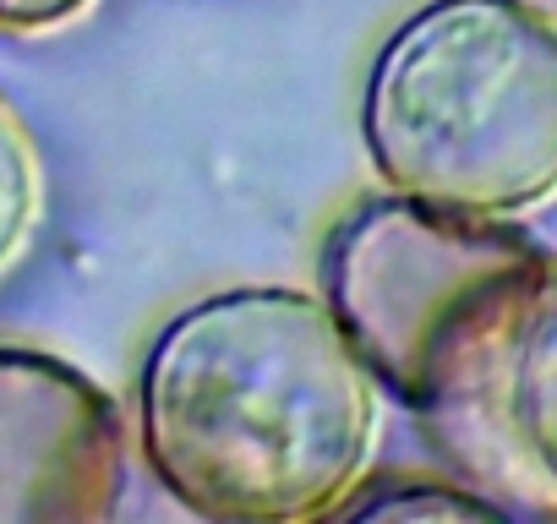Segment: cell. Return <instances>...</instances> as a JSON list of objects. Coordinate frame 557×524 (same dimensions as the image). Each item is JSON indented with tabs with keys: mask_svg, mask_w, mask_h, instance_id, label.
Returning a JSON list of instances; mask_svg holds the SVG:
<instances>
[{
	"mask_svg": "<svg viewBox=\"0 0 557 524\" xmlns=\"http://www.w3.org/2000/svg\"><path fill=\"white\" fill-rule=\"evenodd\" d=\"M497 415L508 442L524 453V464L557 491V285L508 361Z\"/></svg>",
	"mask_w": 557,
	"mask_h": 524,
	"instance_id": "5b68a950",
	"label": "cell"
},
{
	"mask_svg": "<svg viewBox=\"0 0 557 524\" xmlns=\"http://www.w3.org/2000/svg\"><path fill=\"white\" fill-rule=\"evenodd\" d=\"M361 142L388 191L519 219L557 197V28L513 0H426L372 61Z\"/></svg>",
	"mask_w": 557,
	"mask_h": 524,
	"instance_id": "3957f363",
	"label": "cell"
},
{
	"mask_svg": "<svg viewBox=\"0 0 557 524\" xmlns=\"http://www.w3.org/2000/svg\"><path fill=\"white\" fill-rule=\"evenodd\" d=\"M334 524H513L497 502L448 481H388L356 497Z\"/></svg>",
	"mask_w": 557,
	"mask_h": 524,
	"instance_id": "52a82bcc",
	"label": "cell"
},
{
	"mask_svg": "<svg viewBox=\"0 0 557 524\" xmlns=\"http://www.w3.org/2000/svg\"><path fill=\"white\" fill-rule=\"evenodd\" d=\"M45 213V159L23 110L0 93V274L28 251Z\"/></svg>",
	"mask_w": 557,
	"mask_h": 524,
	"instance_id": "8992f818",
	"label": "cell"
},
{
	"mask_svg": "<svg viewBox=\"0 0 557 524\" xmlns=\"http://www.w3.org/2000/svg\"><path fill=\"white\" fill-rule=\"evenodd\" d=\"M519 12H530L535 23H546V28H557V0H513Z\"/></svg>",
	"mask_w": 557,
	"mask_h": 524,
	"instance_id": "9c48e42d",
	"label": "cell"
},
{
	"mask_svg": "<svg viewBox=\"0 0 557 524\" xmlns=\"http://www.w3.org/2000/svg\"><path fill=\"white\" fill-rule=\"evenodd\" d=\"M552 257L508 219L372 197L323 251V301L388 399L448 421L503 399L508 361L552 296Z\"/></svg>",
	"mask_w": 557,
	"mask_h": 524,
	"instance_id": "7a4b0ae2",
	"label": "cell"
},
{
	"mask_svg": "<svg viewBox=\"0 0 557 524\" xmlns=\"http://www.w3.org/2000/svg\"><path fill=\"white\" fill-rule=\"evenodd\" d=\"M94 0H0V39H45L88 17Z\"/></svg>",
	"mask_w": 557,
	"mask_h": 524,
	"instance_id": "ba28073f",
	"label": "cell"
},
{
	"mask_svg": "<svg viewBox=\"0 0 557 524\" xmlns=\"http://www.w3.org/2000/svg\"><path fill=\"white\" fill-rule=\"evenodd\" d=\"M377 394L329 301L240 285L153 334L137 448L197 524H318L372 464Z\"/></svg>",
	"mask_w": 557,
	"mask_h": 524,
	"instance_id": "6da1fadb",
	"label": "cell"
},
{
	"mask_svg": "<svg viewBox=\"0 0 557 524\" xmlns=\"http://www.w3.org/2000/svg\"><path fill=\"white\" fill-rule=\"evenodd\" d=\"M121 497V404L50 350L0 345V524H115Z\"/></svg>",
	"mask_w": 557,
	"mask_h": 524,
	"instance_id": "277c9868",
	"label": "cell"
}]
</instances>
